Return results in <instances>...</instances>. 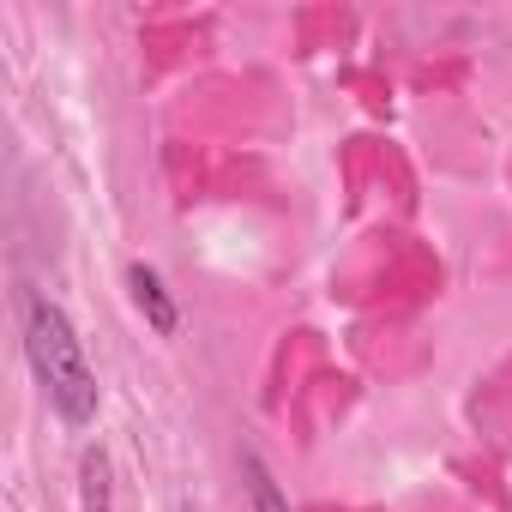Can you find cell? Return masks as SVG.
Returning a JSON list of instances; mask_svg holds the SVG:
<instances>
[{"mask_svg": "<svg viewBox=\"0 0 512 512\" xmlns=\"http://www.w3.org/2000/svg\"><path fill=\"white\" fill-rule=\"evenodd\" d=\"M25 356H31V374H37L43 404L55 410V422L73 428V434H85L97 422V410H103V386H97V368L85 356L79 326L43 290L25 296Z\"/></svg>", "mask_w": 512, "mask_h": 512, "instance_id": "6da1fadb", "label": "cell"}, {"mask_svg": "<svg viewBox=\"0 0 512 512\" xmlns=\"http://www.w3.org/2000/svg\"><path fill=\"white\" fill-rule=\"evenodd\" d=\"M127 296H133L139 320H145L157 338H175V332H181V302L169 296V284H163V272H157V266L127 260Z\"/></svg>", "mask_w": 512, "mask_h": 512, "instance_id": "7a4b0ae2", "label": "cell"}, {"mask_svg": "<svg viewBox=\"0 0 512 512\" xmlns=\"http://www.w3.org/2000/svg\"><path fill=\"white\" fill-rule=\"evenodd\" d=\"M79 512H115V482H109L103 446H85V458H79Z\"/></svg>", "mask_w": 512, "mask_h": 512, "instance_id": "3957f363", "label": "cell"}, {"mask_svg": "<svg viewBox=\"0 0 512 512\" xmlns=\"http://www.w3.org/2000/svg\"><path fill=\"white\" fill-rule=\"evenodd\" d=\"M241 476H247L253 512H290V500H284V488H278V476H272V464L260 452H241Z\"/></svg>", "mask_w": 512, "mask_h": 512, "instance_id": "277c9868", "label": "cell"}]
</instances>
